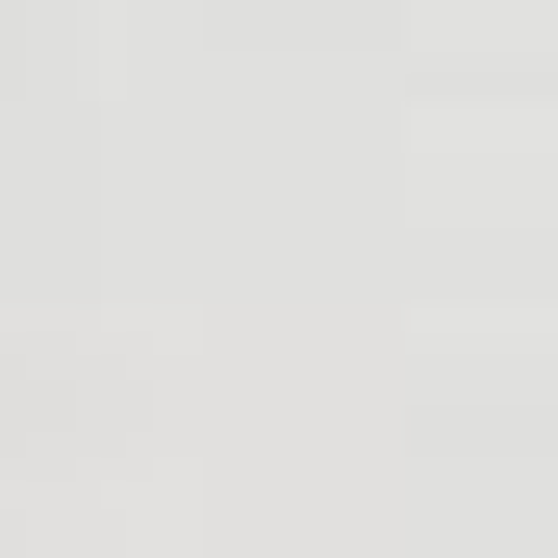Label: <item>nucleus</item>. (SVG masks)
I'll use <instances>...</instances> for the list:
<instances>
[]
</instances>
